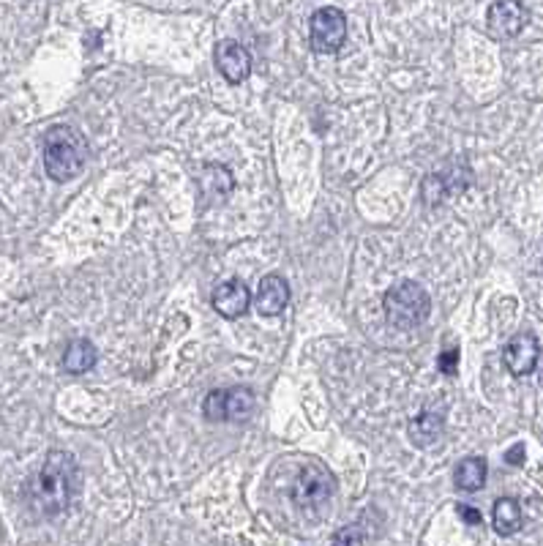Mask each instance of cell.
<instances>
[{
	"label": "cell",
	"mask_w": 543,
	"mask_h": 546,
	"mask_svg": "<svg viewBox=\"0 0 543 546\" xmlns=\"http://www.w3.org/2000/svg\"><path fill=\"white\" fill-rule=\"evenodd\" d=\"M33 505L47 513V516H58L63 513L74 494L80 492V467L74 462L71 454L66 451H52L44 459V467L39 470L33 486Z\"/></svg>",
	"instance_id": "obj_1"
},
{
	"label": "cell",
	"mask_w": 543,
	"mask_h": 546,
	"mask_svg": "<svg viewBox=\"0 0 543 546\" xmlns=\"http://www.w3.org/2000/svg\"><path fill=\"white\" fill-rule=\"evenodd\" d=\"M88 162V143L85 136L66 123L52 126L44 134V170L52 181L66 184L85 170Z\"/></svg>",
	"instance_id": "obj_2"
},
{
	"label": "cell",
	"mask_w": 543,
	"mask_h": 546,
	"mask_svg": "<svg viewBox=\"0 0 543 546\" xmlns=\"http://www.w3.org/2000/svg\"><path fill=\"white\" fill-rule=\"evenodd\" d=\"M385 317L393 328L398 331H410L418 328L421 323H426V317L432 315V298L429 293L418 285V282H398L385 293Z\"/></svg>",
	"instance_id": "obj_3"
},
{
	"label": "cell",
	"mask_w": 543,
	"mask_h": 546,
	"mask_svg": "<svg viewBox=\"0 0 543 546\" xmlns=\"http://www.w3.org/2000/svg\"><path fill=\"white\" fill-rule=\"evenodd\" d=\"M333 489H336L333 475L317 459H309L298 470V475H295V481L290 486V497L301 511H314V508L325 505L333 497Z\"/></svg>",
	"instance_id": "obj_4"
},
{
	"label": "cell",
	"mask_w": 543,
	"mask_h": 546,
	"mask_svg": "<svg viewBox=\"0 0 543 546\" xmlns=\"http://www.w3.org/2000/svg\"><path fill=\"white\" fill-rule=\"evenodd\" d=\"M309 39L314 52L323 55H333L342 50L344 39H347V17L342 9L325 6L320 12H314L312 23H309Z\"/></svg>",
	"instance_id": "obj_5"
},
{
	"label": "cell",
	"mask_w": 543,
	"mask_h": 546,
	"mask_svg": "<svg viewBox=\"0 0 543 546\" xmlns=\"http://www.w3.org/2000/svg\"><path fill=\"white\" fill-rule=\"evenodd\" d=\"M486 25H489L492 36L513 39L527 25V9L519 4V0H497V4H492L486 12Z\"/></svg>",
	"instance_id": "obj_6"
},
{
	"label": "cell",
	"mask_w": 543,
	"mask_h": 546,
	"mask_svg": "<svg viewBox=\"0 0 543 546\" xmlns=\"http://www.w3.org/2000/svg\"><path fill=\"white\" fill-rule=\"evenodd\" d=\"M538 358H540V344L535 334H516L502 350V363L513 377L532 374L538 366Z\"/></svg>",
	"instance_id": "obj_7"
},
{
	"label": "cell",
	"mask_w": 543,
	"mask_h": 546,
	"mask_svg": "<svg viewBox=\"0 0 543 546\" xmlns=\"http://www.w3.org/2000/svg\"><path fill=\"white\" fill-rule=\"evenodd\" d=\"M254 296L248 293L246 282L243 279H227L221 285H216L213 296H211V304L213 309L224 317V320H238L248 312Z\"/></svg>",
	"instance_id": "obj_8"
},
{
	"label": "cell",
	"mask_w": 543,
	"mask_h": 546,
	"mask_svg": "<svg viewBox=\"0 0 543 546\" xmlns=\"http://www.w3.org/2000/svg\"><path fill=\"white\" fill-rule=\"evenodd\" d=\"M290 304V285L279 277V273H267L259 279V287L254 293V306L262 317H276Z\"/></svg>",
	"instance_id": "obj_9"
},
{
	"label": "cell",
	"mask_w": 543,
	"mask_h": 546,
	"mask_svg": "<svg viewBox=\"0 0 543 546\" xmlns=\"http://www.w3.org/2000/svg\"><path fill=\"white\" fill-rule=\"evenodd\" d=\"M216 66H219V71L224 74L227 82L238 85L251 74V55L238 42L224 39V42L216 44Z\"/></svg>",
	"instance_id": "obj_10"
},
{
	"label": "cell",
	"mask_w": 543,
	"mask_h": 546,
	"mask_svg": "<svg viewBox=\"0 0 543 546\" xmlns=\"http://www.w3.org/2000/svg\"><path fill=\"white\" fill-rule=\"evenodd\" d=\"M443 416L440 413H432V410H424V413H418L410 424H407V435H410L413 446L418 448H429L440 440L443 435Z\"/></svg>",
	"instance_id": "obj_11"
},
{
	"label": "cell",
	"mask_w": 543,
	"mask_h": 546,
	"mask_svg": "<svg viewBox=\"0 0 543 546\" xmlns=\"http://www.w3.org/2000/svg\"><path fill=\"white\" fill-rule=\"evenodd\" d=\"M486 473H489L486 459H481V457H467V459H462V462L456 465V470H454V484H456L459 489H464V492H478V489H483V484H486Z\"/></svg>",
	"instance_id": "obj_12"
},
{
	"label": "cell",
	"mask_w": 543,
	"mask_h": 546,
	"mask_svg": "<svg viewBox=\"0 0 543 546\" xmlns=\"http://www.w3.org/2000/svg\"><path fill=\"white\" fill-rule=\"evenodd\" d=\"M96 347L88 339H74L63 353V369L69 374H85L96 366Z\"/></svg>",
	"instance_id": "obj_13"
},
{
	"label": "cell",
	"mask_w": 543,
	"mask_h": 546,
	"mask_svg": "<svg viewBox=\"0 0 543 546\" xmlns=\"http://www.w3.org/2000/svg\"><path fill=\"white\" fill-rule=\"evenodd\" d=\"M492 524L500 535H513L521 530V505L513 497H500L492 511Z\"/></svg>",
	"instance_id": "obj_14"
},
{
	"label": "cell",
	"mask_w": 543,
	"mask_h": 546,
	"mask_svg": "<svg viewBox=\"0 0 543 546\" xmlns=\"http://www.w3.org/2000/svg\"><path fill=\"white\" fill-rule=\"evenodd\" d=\"M254 413V391L235 385L227 388V421H246Z\"/></svg>",
	"instance_id": "obj_15"
},
{
	"label": "cell",
	"mask_w": 543,
	"mask_h": 546,
	"mask_svg": "<svg viewBox=\"0 0 543 546\" xmlns=\"http://www.w3.org/2000/svg\"><path fill=\"white\" fill-rule=\"evenodd\" d=\"M202 410H205V419H211V421H227V388L224 391H211L205 396Z\"/></svg>",
	"instance_id": "obj_16"
},
{
	"label": "cell",
	"mask_w": 543,
	"mask_h": 546,
	"mask_svg": "<svg viewBox=\"0 0 543 546\" xmlns=\"http://www.w3.org/2000/svg\"><path fill=\"white\" fill-rule=\"evenodd\" d=\"M437 363H440V372H445V374H456V363H459V350H448V353H443Z\"/></svg>",
	"instance_id": "obj_17"
},
{
	"label": "cell",
	"mask_w": 543,
	"mask_h": 546,
	"mask_svg": "<svg viewBox=\"0 0 543 546\" xmlns=\"http://www.w3.org/2000/svg\"><path fill=\"white\" fill-rule=\"evenodd\" d=\"M505 462H508V465H516V467H519V465L524 462V443H516V446H513V448H510V451L505 454Z\"/></svg>",
	"instance_id": "obj_18"
},
{
	"label": "cell",
	"mask_w": 543,
	"mask_h": 546,
	"mask_svg": "<svg viewBox=\"0 0 543 546\" xmlns=\"http://www.w3.org/2000/svg\"><path fill=\"white\" fill-rule=\"evenodd\" d=\"M459 516H462L467 524H481V513H478L473 505H459Z\"/></svg>",
	"instance_id": "obj_19"
}]
</instances>
